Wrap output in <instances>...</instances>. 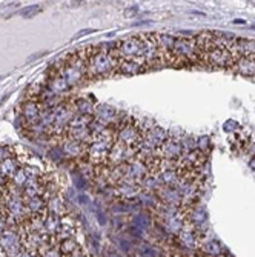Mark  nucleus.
Instances as JSON below:
<instances>
[{
	"mask_svg": "<svg viewBox=\"0 0 255 257\" xmlns=\"http://www.w3.org/2000/svg\"><path fill=\"white\" fill-rule=\"evenodd\" d=\"M0 248L8 257H16L22 249V237L19 234L17 228H7L2 234H0Z\"/></svg>",
	"mask_w": 255,
	"mask_h": 257,
	"instance_id": "obj_6",
	"label": "nucleus"
},
{
	"mask_svg": "<svg viewBox=\"0 0 255 257\" xmlns=\"http://www.w3.org/2000/svg\"><path fill=\"white\" fill-rule=\"evenodd\" d=\"M46 209H48V213H53L59 217H62L68 213L66 211V202L63 199H60L59 196H54V197L46 200Z\"/></svg>",
	"mask_w": 255,
	"mask_h": 257,
	"instance_id": "obj_16",
	"label": "nucleus"
},
{
	"mask_svg": "<svg viewBox=\"0 0 255 257\" xmlns=\"http://www.w3.org/2000/svg\"><path fill=\"white\" fill-rule=\"evenodd\" d=\"M45 232L50 236H57V232L62 226V217L53 214V213H46V217H45Z\"/></svg>",
	"mask_w": 255,
	"mask_h": 257,
	"instance_id": "obj_17",
	"label": "nucleus"
},
{
	"mask_svg": "<svg viewBox=\"0 0 255 257\" xmlns=\"http://www.w3.org/2000/svg\"><path fill=\"white\" fill-rule=\"evenodd\" d=\"M91 33H94V30H83V31H80V33H77L76 36H74V40H77V39H80V37H83V36H86V34H91Z\"/></svg>",
	"mask_w": 255,
	"mask_h": 257,
	"instance_id": "obj_26",
	"label": "nucleus"
},
{
	"mask_svg": "<svg viewBox=\"0 0 255 257\" xmlns=\"http://www.w3.org/2000/svg\"><path fill=\"white\" fill-rule=\"evenodd\" d=\"M117 109L112 108L111 105H96V109H94V119L99 120L100 123L106 125V126H114L119 123V119H117Z\"/></svg>",
	"mask_w": 255,
	"mask_h": 257,
	"instance_id": "obj_9",
	"label": "nucleus"
},
{
	"mask_svg": "<svg viewBox=\"0 0 255 257\" xmlns=\"http://www.w3.org/2000/svg\"><path fill=\"white\" fill-rule=\"evenodd\" d=\"M211 148V139L207 137V136H203L197 140V150L203 154H206L207 151H209Z\"/></svg>",
	"mask_w": 255,
	"mask_h": 257,
	"instance_id": "obj_21",
	"label": "nucleus"
},
{
	"mask_svg": "<svg viewBox=\"0 0 255 257\" xmlns=\"http://www.w3.org/2000/svg\"><path fill=\"white\" fill-rule=\"evenodd\" d=\"M14 156H16V153L13 151L11 147L0 144V162H4V160H7L10 157H14Z\"/></svg>",
	"mask_w": 255,
	"mask_h": 257,
	"instance_id": "obj_23",
	"label": "nucleus"
},
{
	"mask_svg": "<svg viewBox=\"0 0 255 257\" xmlns=\"http://www.w3.org/2000/svg\"><path fill=\"white\" fill-rule=\"evenodd\" d=\"M25 206L30 216L33 214H42L46 211V199L43 196H37V197H31V199H25Z\"/></svg>",
	"mask_w": 255,
	"mask_h": 257,
	"instance_id": "obj_15",
	"label": "nucleus"
},
{
	"mask_svg": "<svg viewBox=\"0 0 255 257\" xmlns=\"http://www.w3.org/2000/svg\"><path fill=\"white\" fill-rule=\"evenodd\" d=\"M145 71H148V66L142 60H120L117 69V73L123 76H137Z\"/></svg>",
	"mask_w": 255,
	"mask_h": 257,
	"instance_id": "obj_11",
	"label": "nucleus"
},
{
	"mask_svg": "<svg viewBox=\"0 0 255 257\" xmlns=\"http://www.w3.org/2000/svg\"><path fill=\"white\" fill-rule=\"evenodd\" d=\"M223 257H234V255H230V254H227V252H226V254H224Z\"/></svg>",
	"mask_w": 255,
	"mask_h": 257,
	"instance_id": "obj_28",
	"label": "nucleus"
},
{
	"mask_svg": "<svg viewBox=\"0 0 255 257\" xmlns=\"http://www.w3.org/2000/svg\"><path fill=\"white\" fill-rule=\"evenodd\" d=\"M2 79H4V76H0V80H2Z\"/></svg>",
	"mask_w": 255,
	"mask_h": 257,
	"instance_id": "obj_29",
	"label": "nucleus"
},
{
	"mask_svg": "<svg viewBox=\"0 0 255 257\" xmlns=\"http://www.w3.org/2000/svg\"><path fill=\"white\" fill-rule=\"evenodd\" d=\"M39 257H63V254L60 252V249H59L57 245H53V246H48V248H46Z\"/></svg>",
	"mask_w": 255,
	"mask_h": 257,
	"instance_id": "obj_22",
	"label": "nucleus"
},
{
	"mask_svg": "<svg viewBox=\"0 0 255 257\" xmlns=\"http://www.w3.org/2000/svg\"><path fill=\"white\" fill-rule=\"evenodd\" d=\"M198 251L203 255H209V257H223L226 254L224 248L221 246V243L218 240H209L206 243H201Z\"/></svg>",
	"mask_w": 255,
	"mask_h": 257,
	"instance_id": "obj_14",
	"label": "nucleus"
},
{
	"mask_svg": "<svg viewBox=\"0 0 255 257\" xmlns=\"http://www.w3.org/2000/svg\"><path fill=\"white\" fill-rule=\"evenodd\" d=\"M86 59V76L103 77L117 73L120 59L115 51V43H102L82 50Z\"/></svg>",
	"mask_w": 255,
	"mask_h": 257,
	"instance_id": "obj_1",
	"label": "nucleus"
},
{
	"mask_svg": "<svg viewBox=\"0 0 255 257\" xmlns=\"http://www.w3.org/2000/svg\"><path fill=\"white\" fill-rule=\"evenodd\" d=\"M138 156L137 148L132 147H126L123 144L115 142L109 151L106 165L108 167H119V165H125V163H129L131 160H134Z\"/></svg>",
	"mask_w": 255,
	"mask_h": 257,
	"instance_id": "obj_5",
	"label": "nucleus"
},
{
	"mask_svg": "<svg viewBox=\"0 0 255 257\" xmlns=\"http://www.w3.org/2000/svg\"><path fill=\"white\" fill-rule=\"evenodd\" d=\"M20 167H22V165H20L19 160H17V156L10 157V159H7V160H4V162H0V171H2V174H4L5 177H8V179H11V177L17 173V170H19Z\"/></svg>",
	"mask_w": 255,
	"mask_h": 257,
	"instance_id": "obj_19",
	"label": "nucleus"
},
{
	"mask_svg": "<svg viewBox=\"0 0 255 257\" xmlns=\"http://www.w3.org/2000/svg\"><path fill=\"white\" fill-rule=\"evenodd\" d=\"M165 62L172 66H186L200 62L195 37H175L171 51L166 54Z\"/></svg>",
	"mask_w": 255,
	"mask_h": 257,
	"instance_id": "obj_2",
	"label": "nucleus"
},
{
	"mask_svg": "<svg viewBox=\"0 0 255 257\" xmlns=\"http://www.w3.org/2000/svg\"><path fill=\"white\" fill-rule=\"evenodd\" d=\"M115 51L120 60H142L145 62L146 43L145 34H132L115 42ZM146 63V62H145Z\"/></svg>",
	"mask_w": 255,
	"mask_h": 257,
	"instance_id": "obj_3",
	"label": "nucleus"
},
{
	"mask_svg": "<svg viewBox=\"0 0 255 257\" xmlns=\"http://www.w3.org/2000/svg\"><path fill=\"white\" fill-rule=\"evenodd\" d=\"M76 232H77V225H76V222L62 219V226H60V229H59V232H57L56 239H57V242H59V240H63V239H71V237L76 236Z\"/></svg>",
	"mask_w": 255,
	"mask_h": 257,
	"instance_id": "obj_18",
	"label": "nucleus"
},
{
	"mask_svg": "<svg viewBox=\"0 0 255 257\" xmlns=\"http://www.w3.org/2000/svg\"><path fill=\"white\" fill-rule=\"evenodd\" d=\"M16 257H37V255H34L33 252H30V251H27V249H22Z\"/></svg>",
	"mask_w": 255,
	"mask_h": 257,
	"instance_id": "obj_27",
	"label": "nucleus"
},
{
	"mask_svg": "<svg viewBox=\"0 0 255 257\" xmlns=\"http://www.w3.org/2000/svg\"><path fill=\"white\" fill-rule=\"evenodd\" d=\"M234 69L246 77H253L255 76V56H241L237 62Z\"/></svg>",
	"mask_w": 255,
	"mask_h": 257,
	"instance_id": "obj_12",
	"label": "nucleus"
},
{
	"mask_svg": "<svg viewBox=\"0 0 255 257\" xmlns=\"http://www.w3.org/2000/svg\"><path fill=\"white\" fill-rule=\"evenodd\" d=\"M71 103H73V106H74L77 114L94 115L96 105H94V102H91L89 99H86V97H76V99H71Z\"/></svg>",
	"mask_w": 255,
	"mask_h": 257,
	"instance_id": "obj_13",
	"label": "nucleus"
},
{
	"mask_svg": "<svg viewBox=\"0 0 255 257\" xmlns=\"http://www.w3.org/2000/svg\"><path fill=\"white\" fill-rule=\"evenodd\" d=\"M102 257H122V255L119 254V251H115V249H112V248H106V249L102 252Z\"/></svg>",
	"mask_w": 255,
	"mask_h": 257,
	"instance_id": "obj_25",
	"label": "nucleus"
},
{
	"mask_svg": "<svg viewBox=\"0 0 255 257\" xmlns=\"http://www.w3.org/2000/svg\"><path fill=\"white\" fill-rule=\"evenodd\" d=\"M57 246H59L60 252L63 254V257H66V255H69V254H73L80 245H79V242H77L74 237H71V239L59 240V242H57Z\"/></svg>",
	"mask_w": 255,
	"mask_h": 257,
	"instance_id": "obj_20",
	"label": "nucleus"
},
{
	"mask_svg": "<svg viewBox=\"0 0 255 257\" xmlns=\"http://www.w3.org/2000/svg\"><path fill=\"white\" fill-rule=\"evenodd\" d=\"M42 105L39 100H25L22 103V109H20V119L25 122L27 126H33L36 123H39L40 115H42Z\"/></svg>",
	"mask_w": 255,
	"mask_h": 257,
	"instance_id": "obj_8",
	"label": "nucleus"
},
{
	"mask_svg": "<svg viewBox=\"0 0 255 257\" xmlns=\"http://www.w3.org/2000/svg\"><path fill=\"white\" fill-rule=\"evenodd\" d=\"M60 150H62L63 156L71 157V159L85 157V154H86V145L79 144L76 140L69 139L66 136H62V139H60Z\"/></svg>",
	"mask_w": 255,
	"mask_h": 257,
	"instance_id": "obj_10",
	"label": "nucleus"
},
{
	"mask_svg": "<svg viewBox=\"0 0 255 257\" xmlns=\"http://www.w3.org/2000/svg\"><path fill=\"white\" fill-rule=\"evenodd\" d=\"M42 11V8L39 7V5H31V7H28V8H23L22 11H20V16H23V17H34L37 13H40Z\"/></svg>",
	"mask_w": 255,
	"mask_h": 257,
	"instance_id": "obj_24",
	"label": "nucleus"
},
{
	"mask_svg": "<svg viewBox=\"0 0 255 257\" xmlns=\"http://www.w3.org/2000/svg\"><path fill=\"white\" fill-rule=\"evenodd\" d=\"M112 128L115 130V142L123 144L126 147H132V148H135L142 142L143 134H142L140 128H138L137 119L132 117V115L123 114L119 123Z\"/></svg>",
	"mask_w": 255,
	"mask_h": 257,
	"instance_id": "obj_4",
	"label": "nucleus"
},
{
	"mask_svg": "<svg viewBox=\"0 0 255 257\" xmlns=\"http://www.w3.org/2000/svg\"><path fill=\"white\" fill-rule=\"evenodd\" d=\"M157 156L161 159L169 160V162H178L183 156V148H181V140L178 137H168L166 142L161 145L157 151Z\"/></svg>",
	"mask_w": 255,
	"mask_h": 257,
	"instance_id": "obj_7",
	"label": "nucleus"
}]
</instances>
